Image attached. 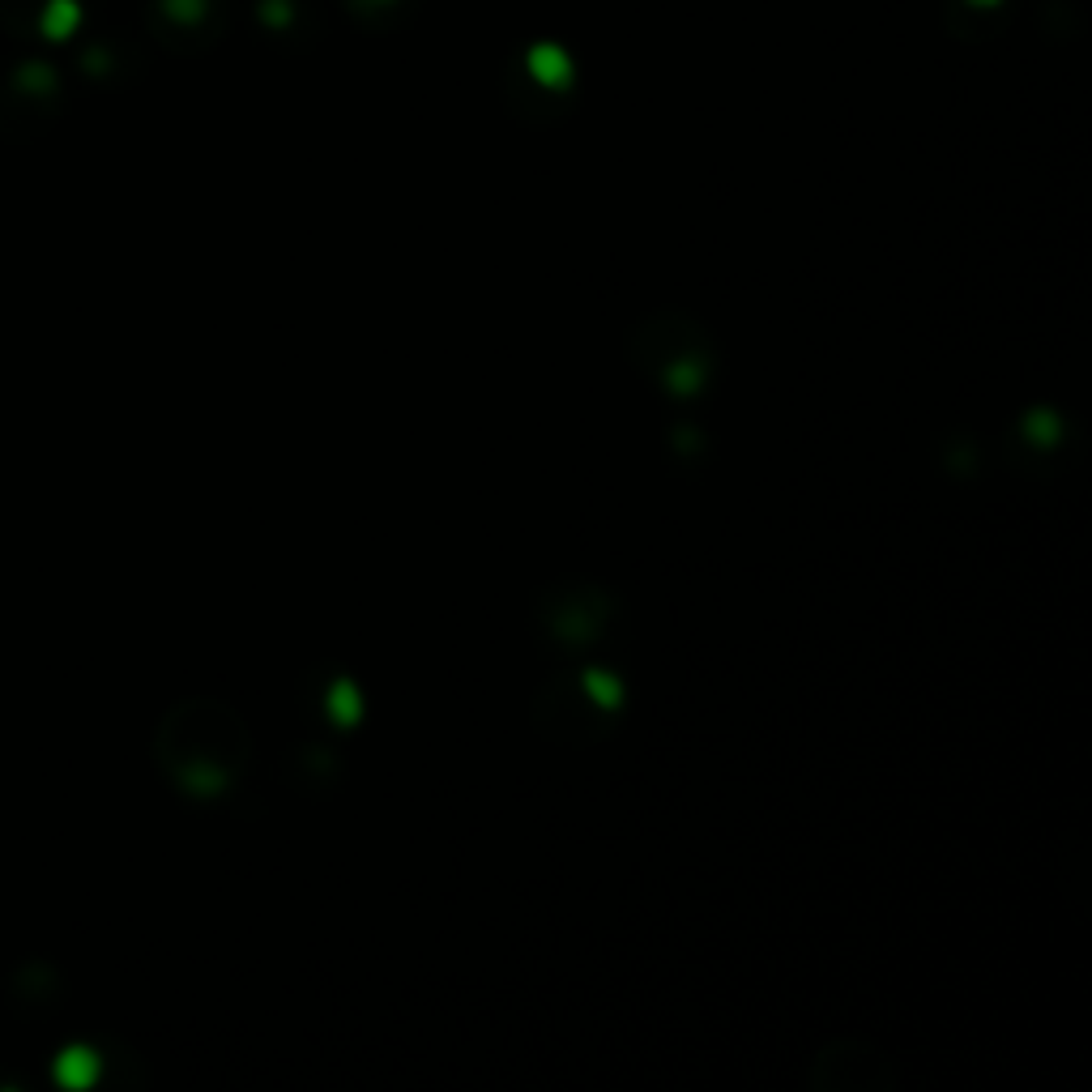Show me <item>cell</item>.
I'll return each mask as SVG.
<instances>
[{"label":"cell","mask_w":1092,"mask_h":1092,"mask_svg":"<svg viewBox=\"0 0 1092 1092\" xmlns=\"http://www.w3.org/2000/svg\"><path fill=\"white\" fill-rule=\"evenodd\" d=\"M811 1088L823 1092H888L897 1088L892 1063L863 1037H836L811 1059Z\"/></svg>","instance_id":"cell-3"},{"label":"cell","mask_w":1092,"mask_h":1092,"mask_svg":"<svg viewBox=\"0 0 1092 1092\" xmlns=\"http://www.w3.org/2000/svg\"><path fill=\"white\" fill-rule=\"evenodd\" d=\"M248 726L236 709L218 700H188L175 705L154 739V756L163 773L192 798L226 794L248 764Z\"/></svg>","instance_id":"cell-1"},{"label":"cell","mask_w":1092,"mask_h":1092,"mask_svg":"<svg viewBox=\"0 0 1092 1092\" xmlns=\"http://www.w3.org/2000/svg\"><path fill=\"white\" fill-rule=\"evenodd\" d=\"M632 354L670 393H695L713 371L709 333L691 316H678V312H661L644 320L640 333L632 337Z\"/></svg>","instance_id":"cell-2"},{"label":"cell","mask_w":1092,"mask_h":1092,"mask_svg":"<svg viewBox=\"0 0 1092 1092\" xmlns=\"http://www.w3.org/2000/svg\"><path fill=\"white\" fill-rule=\"evenodd\" d=\"M95 1071H99V1059H95V1050H86V1046L64 1050L56 1059V1080L64 1088H86L95 1080Z\"/></svg>","instance_id":"cell-5"},{"label":"cell","mask_w":1092,"mask_h":1092,"mask_svg":"<svg viewBox=\"0 0 1092 1092\" xmlns=\"http://www.w3.org/2000/svg\"><path fill=\"white\" fill-rule=\"evenodd\" d=\"M611 615V594L598 585H572V589H560L551 602H547V628L555 640H594L598 628Z\"/></svg>","instance_id":"cell-4"}]
</instances>
